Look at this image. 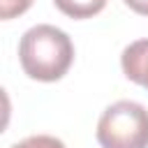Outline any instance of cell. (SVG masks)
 <instances>
[{
    "mask_svg": "<svg viewBox=\"0 0 148 148\" xmlns=\"http://www.w3.org/2000/svg\"><path fill=\"white\" fill-rule=\"evenodd\" d=\"M18 60L23 72L37 81H58L74 60L69 35L56 25L42 23L30 28L18 42Z\"/></svg>",
    "mask_w": 148,
    "mask_h": 148,
    "instance_id": "6da1fadb",
    "label": "cell"
},
{
    "mask_svg": "<svg viewBox=\"0 0 148 148\" xmlns=\"http://www.w3.org/2000/svg\"><path fill=\"white\" fill-rule=\"evenodd\" d=\"M102 148H148V109L132 99L113 102L97 123Z\"/></svg>",
    "mask_w": 148,
    "mask_h": 148,
    "instance_id": "7a4b0ae2",
    "label": "cell"
},
{
    "mask_svg": "<svg viewBox=\"0 0 148 148\" xmlns=\"http://www.w3.org/2000/svg\"><path fill=\"white\" fill-rule=\"evenodd\" d=\"M123 72L130 81L148 88V39L132 42L120 56Z\"/></svg>",
    "mask_w": 148,
    "mask_h": 148,
    "instance_id": "3957f363",
    "label": "cell"
},
{
    "mask_svg": "<svg viewBox=\"0 0 148 148\" xmlns=\"http://www.w3.org/2000/svg\"><path fill=\"white\" fill-rule=\"evenodd\" d=\"M53 2L62 14L72 18H90L99 14L106 5V0H53Z\"/></svg>",
    "mask_w": 148,
    "mask_h": 148,
    "instance_id": "277c9868",
    "label": "cell"
},
{
    "mask_svg": "<svg viewBox=\"0 0 148 148\" xmlns=\"http://www.w3.org/2000/svg\"><path fill=\"white\" fill-rule=\"evenodd\" d=\"M12 148H65V143L56 136H49V134H37V136H28L18 143H14Z\"/></svg>",
    "mask_w": 148,
    "mask_h": 148,
    "instance_id": "5b68a950",
    "label": "cell"
},
{
    "mask_svg": "<svg viewBox=\"0 0 148 148\" xmlns=\"http://www.w3.org/2000/svg\"><path fill=\"white\" fill-rule=\"evenodd\" d=\"M30 5H32V0H0V16L14 18V16L23 14Z\"/></svg>",
    "mask_w": 148,
    "mask_h": 148,
    "instance_id": "8992f818",
    "label": "cell"
},
{
    "mask_svg": "<svg viewBox=\"0 0 148 148\" xmlns=\"http://www.w3.org/2000/svg\"><path fill=\"white\" fill-rule=\"evenodd\" d=\"M125 5H127L132 12L148 16V0H125Z\"/></svg>",
    "mask_w": 148,
    "mask_h": 148,
    "instance_id": "52a82bcc",
    "label": "cell"
}]
</instances>
